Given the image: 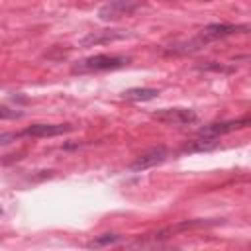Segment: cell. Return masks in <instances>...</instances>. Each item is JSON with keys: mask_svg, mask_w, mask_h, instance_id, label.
Wrapping results in <instances>:
<instances>
[{"mask_svg": "<svg viewBox=\"0 0 251 251\" xmlns=\"http://www.w3.org/2000/svg\"><path fill=\"white\" fill-rule=\"evenodd\" d=\"M127 63H129V57H122V55H92L76 61L71 67V73L86 75V73H98V71H114Z\"/></svg>", "mask_w": 251, "mask_h": 251, "instance_id": "cell-2", "label": "cell"}, {"mask_svg": "<svg viewBox=\"0 0 251 251\" xmlns=\"http://www.w3.org/2000/svg\"><path fill=\"white\" fill-rule=\"evenodd\" d=\"M196 69H200V71H212V73H224V75H227V73H233V71H235V67H231V65L214 63V61H206V63L198 65Z\"/></svg>", "mask_w": 251, "mask_h": 251, "instance_id": "cell-12", "label": "cell"}, {"mask_svg": "<svg viewBox=\"0 0 251 251\" xmlns=\"http://www.w3.org/2000/svg\"><path fill=\"white\" fill-rule=\"evenodd\" d=\"M127 37L126 31H120V29H102V31H90L88 35H84L80 39V45L84 47H92V45H100V43H110V41H116V39H124Z\"/></svg>", "mask_w": 251, "mask_h": 251, "instance_id": "cell-7", "label": "cell"}, {"mask_svg": "<svg viewBox=\"0 0 251 251\" xmlns=\"http://www.w3.org/2000/svg\"><path fill=\"white\" fill-rule=\"evenodd\" d=\"M120 241H122V235H118V233H102V235L90 239L86 243V247L88 249H100V247H108V245H114Z\"/></svg>", "mask_w": 251, "mask_h": 251, "instance_id": "cell-11", "label": "cell"}, {"mask_svg": "<svg viewBox=\"0 0 251 251\" xmlns=\"http://www.w3.org/2000/svg\"><path fill=\"white\" fill-rule=\"evenodd\" d=\"M251 124V120L245 116V118H239V120H227V122H214V124H208L204 127L198 129L196 135H208V137H222L226 133H231L235 129H243Z\"/></svg>", "mask_w": 251, "mask_h": 251, "instance_id": "cell-6", "label": "cell"}, {"mask_svg": "<svg viewBox=\"0 0 251 251\" xmlns=\"http://www.w3.org/2000/svg\"><path fill=\"white\" fill-rule=\"evenodd\" d=\"M220 137H208V135H196V139L188 141L180 153H202V151H212L214 147H218Z\"/></svg>", "mask_w": 251, "mask_h": 251, "instance_id": "cell-9", "label": "cell"}, {"mask_svg": "<svg viewBox=\"0 0 251 251\" xmlns=\"http://www.w3.org/2000/svg\"><path fill=\"white\" fill-rule=\"evenodd\" d=\"M141 8V2L137 0H110L98 10V18L104 22H114L124 16H131L135 10Z\"/></svg>", "mask_w": 251, "mask_h": 251, "instance_id": "cell-3", "label": "cell"}, {"mask_svg": "<svg viewBox=\"0 0 251 251\" xmlns=\"http://www.w3.org/2000/svg\"><path fill=\"white\" fill-rule=\"evenodd\" d=\"M153 120H159L163 124H173V126H190L198 120V114L190 108H163L151 114Z\"/></svg>", "mask_w": 251, "mask_h": 251, "instance_id": "cell-4", "label": "cell"}, {"mask_svg": "<svg viewBox=\"0 0 251 251\" xmlns=\"http://www.w3.org/2000/svg\"><path fill=\"white\" fill-rule=\"evenodd\" d=\"M159 90L157 88H147V86H135V88H127L124 90V98L126 100H133V102H147V100H153L157 98Z\"/></svg>", "mask_w": 251, "mask_h": 251, "instance_id": "cell-10", "label": "cell"}, {"mask_svg": "<svg viewBox=\"0 0 251 251\" xmlns=\"http://www.w3.org/2000/svg\"><path fill=\"white\" fill-rule=\"evenodd\" d=\"M0 216H2V208H0Z\"/></svg>", "mask_w": 251, "mask_h": 251, "instance_id": "cell-14", "label": "cell"}, {"mask_svg": "<svg viewBox=\"0 0 251 251\" xmlns=\"http://www.w3.org/2000/svg\"><path fill=\"white\" fill-rule=\"evenodd\" d=\"M22 116H24V112L12 110V108L0 104V120H14V118H22Z\"/></svg>", "mask_w": 251, "mask_h": 251, "instance_id": "cell-13", "label": "cell"}, {"mask_svg": "<svg viewBox=\"0 0 251 251\" xmlns=\"http://www.w3.org/2000/svg\"><path fill=\"white\" fill-rule=\"evenodd\" d=\"M75 126L73 124H33L22 131H8L0 135V145L12 143L20 137H55V135H63L73 131Z\"/></svg>", "mask_w": 251, "mask_h": 251, "instance_id": "cell-1", "label": "cell"}, {"mask_svg": "<svg viewBox=\"0 0 251 251\" xmlns=\"http://www.w3.org/2000/svg\"><path fill=\"white\" fill-rule=\"evenodd\" d=\"M167 157H169V149H167L165 145L151 147V149H147L145 153H141L133 163H129V171H131V173H141V171H145V169H151V167L163 163Z\"/></svg>", "mask_w": 251, "mask_h": 251, "instance_id": "cell-5", "label": "cell"}, {"mask_svg": "<svg viewBox=\"0 0 251 251\" xmlns=\"http://www.w3.org/2000/svg\"><path fill=\"white\" fill-rule=\"evenodd\" d=\"M214 224H218V220H214V222H206V220H186V222H180V224H176V226H171V227H167V229H163V231H159V233H155V235H151L155 241H159V239H167V237H171L173 233H178V231H184V229H190V227H198V226H214Z\"/></svg>", "mask_w": 251, "mask_h": 251, "instance_id": "cell-8", "label": "cell"}]
</instances>
